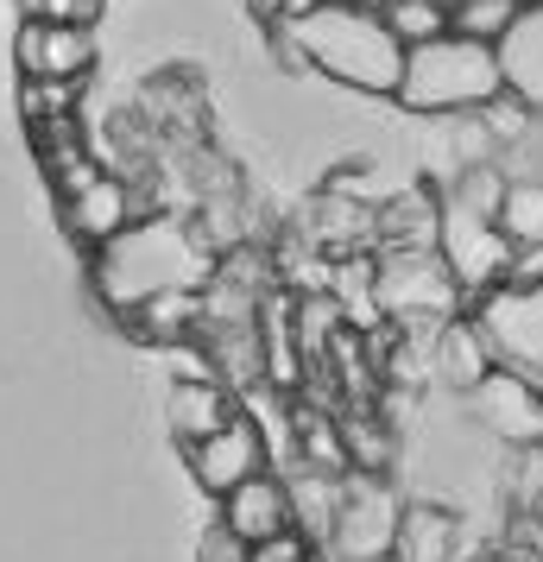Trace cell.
Listing matches in <instances>:
<instances>
[{
	"label": "cell",
	"mask_w": 543,
	"mask_h": 562,
	"mask_svg": "<svg viewBox=\"0 0 543 562\" xmlns=\"http://www.w3.org/2000/svg\"><path fill=\"white\" fill-rule=\"evenodd\" d=\"M291 52L316 77L361 89V95H398L405 82V38L386 26V13H366L354 0H316L310 13L285 20Z\"/></svg>",
	"instance_id": "1"
},
{
	"label": "cell",
	"mask_w": 543,
	"mask_h": 562,
	"mask_svg": "<svg viewBox=\"0 0 543 562\" xmlns=\"http://www.w3.org/2000/svg\"><path fill=\"white\" fill-rule=\"evenodd\" d=\"M208 272H215V259L196 234H183L178 222H146V228H127L114 234L95 259V284H102L108 310H121L127 316L133 304H146L152 291H203Z\"/></svg>",
	"instance_id": "2"
},
{
	"label": "cell",
	"mask_w": 543,
	"mask_h": 562,
	"mask_svg": "<svg viewBox=\"0 0 543 562\" xmlns=\"http://www.w3.org/2000/svg\"><path fill=\"white\" fill-rule=\"evenodd\" d=\"M506 95V70H499V45L467 38V32H442L430 45L405 52V82L392 102L411 114H480Z\"/></svg>",
	"instance_id": "3"
},
{
	"label": "cell",
	"mask_w": 543,
	"mask_h": 562,
	"mask_svg": "<svg viewBox=\"0 0 543 562\" xmlns=\"http://www.w3.org/2000/svg\"><path fill=\"white\" fill-rule=\"evenodd\" d=\"M462 279L449 272L437 247H380V259H373V304H380V323H392V329L430 335L462 316Z\"/></svg>",
	"instance_id": "4"
},
{
	"label": "cell",
	"mask_w": 543,
	"mask_h": 562,
	"mask_svg": "<svg viewBox=\"0 0 543 562\" xmlns=\"http://www.w3.org/2000/svg\"><path fill=\"white\" fill-rule=\"evenodd\" d=\"M398 525H405V506L380 474H361L348 468L336 493V518H329V557L336 562H392L398 550Z\"/></svg>",
	"instance_id": "5"
},
{
	"label": "cell",
	"mask_w": 543,
	"mask_h": 562,
	"mask_svg": "<svg viewBox=\"0 0 543 562\" xmlns=\"http://www.w3.org/2000/svg\"><path fill=\"white\" fill-rule=\"evenodd\" d=\"M437 254L449 259V272L462 279V291H480V297H493L499 284L518 279V247L512 234L499 228L493 215H480V209H462L442 196V228H437Z\"/></svg>",
	"instance_id": "6"
},
{
	"label": "cell",
	"mask_w": 543,
	"mask_h": 562,
	"mask_svg": "<svg viewBox=\"0 0 543 562\" xmlns=\"http://www.w3.org/2000/svg\"><path fill=\"white\" fill-rule=\"evenodd\" d=\"M467 405L480 417V430H493L512 449H538L543 442V385L531 373L506 367V360H493V373L467 392Z\"/></svg>",
	"instance_id": "7"
},
{
	"label": "cell",
	"mask_w": 543,
	"mask_h": 562,
	"mask_svg": "<svg viewBox=\"0 0 543 562\" xmlns=\"http://www.w3.org/2000/svg\"><path fill=\"white\" fill-rule=\"evenodd\" d=\"M183 456H190V474H196V486L222 499V493H234L240 481L265 474V430H259L247 411H234L222 430H208L203 442H190Z\"/></svg>",
	"instance_id": "8"
},
{
	"label": "cell",
	"mask_w": 543,
	"mask_h": 562,
	"mask_svg": "<svg viewBox=\"0 0 543 562\" xmlns=\"http://www.w3.org/2000/svg\"><path fill=\"white\" fill-rule=\"evenodd\" d=\"M13 64H20V77L82 82V70L95 64V32L77 26V20H26L13 38Z\"/></svg>",
	"instance_id": "9"
},
{
	"label": "cell",
	"mask_w": 543,
	"mask_h": 562,
	"mask_svg": "<svg viewBox=\"0 0 543 562\" xmlns=\"http://www.w3.org/2000/svg\"><path fill=\"white\" fill-rule=\"evenodd\" d=\"M222 525L247 543H272V537L297 531V499H291V481H279L272 468L240 481L234 493H222Z\"/></svg>",
	"instance_id": "10"
},
{
	"label": "cell",
	"mask_w": 543,
	"mask_h": 562,
	"mask_svg": "<svg viewBox=\"0 0 543 562\" xmlns=\"http://www.w3.org/2000/svg\"><path fill=\"white\" fill-rule=\"evenodd\" d=\"M64 228L77 234L82 247H108L114 234H127V228H133V196H127V183L95 171L82 190H70V196H64Z\"/></svg>",
	"instance_id": "11"
},
{
	"label": "cell",
	"mask_w": 543,
	"mask_h": 562,
	"mask_svg": "<svg viewBox=\"0 0 543 562\" xmlns=\"http://www.w3.org/2000/svg\"><path fill=\"white\" fill-rule=\"evenodd\" d=\"M499 70H506V95H518L543 121V7H524L499 38Z\"/></svg>",
	"instance_id": "12"
},
{
	"label": "cell",
	"mask_w": 543,
	"mask_h": 562,
	"mask_svg": "<svg viewBox=\"0 0 543 562\" xmlns=\"http://www.w3.org/2000/svg\"><path fill=\"white\" fill-rule=\"evenodd\" d=\"M234 411H240V405L228 398V385L215 380V373H190V380L171 385V405H165V417H171L178 442L190 449V442H203L208 430H222Z\"/></svg>",
	"instance_id": "13"
},
{
	"label": "cell",
	"mask_w": 543,
	"mask_h": 562,
	"mask_svg": "<svg viewBox=\"0 0 543 562\" xmlns=\"http://www.w3.org/2000/svg\"><path fill=\"white\" fill-rule=\"evenodd\" d=\"M442 228V196L430 183H411L405 196H386V209H373V240L380 247H437Z\"/></svg>",
	"instance_id": "14"
},
{
	"label": "cell",
	"mask_w": 543,
	"mask_h": 562,
	"mask_svg": "<svg viewBox=\"0 0 543 562\" xmlns=\"http://www.w3.org/2000/svg\"><path fill=\"white\" fill-rule=\"evenodd\" d=\"M430 367H437V380L462 385V392H474V385L493 373V341L480 323H442L437 335H430Z\"/></svg>",
	"instance_id": "15"
},
{
	"label": "cell",
	"mask_w": 543,
	"mask_h": 562,
	"mask_svg": "<svg viewBox=\"0 0 543 562\" xmlns=\"http://www.w3.org/2000/svg\"><path fill=\"white\" fill-rule=\"evenodd\" d=\"M133 335H146V341H190V335L203 329V291H190V284H178V291H152L146 304L127 310Z\"/></svg>",
	"instance_id": "16"
},
{
	"label": "cell",
	"mask_w": 543,
	"mask_h": 562,
	"mask_svg": "<svg viewBox=\"0 0 543 562\" xmlns=\"http://www.w3.org/2000/svg\"><path fill=\"white\" fill-rule=\"evenodd\" d=\"M499 228L512 234L518 254H543V178H512L499 203Z\"/></svg>",
	"instance_id": "17"
},
{
	"label": "cell",
	"mask_w": 543,
	"mask_h": 562,
	"mask_svg": "<svg viewBox=\"0 0 543 562\" xmlns=\"http://www.w3.org/2000/svg\"><path fill=\"white\" fill-rule=\"evenodd\" d=\"M297 449H304V468H323V474H348V442H341V417L304 405L297 417Z\"/></svg>",
	"instance_id": "18"
},
{
	"label": "cell",
	"mask_w": 543,
	"mask_h": 562,
	"mask_svg": "<svg viewBox=\"0 0 543 562\" xmlns=\"http://www.w3.org/2000/svg\"><path fill=\"white\" fill-rule=\"evenodd\" d=\"M341 442H348V468H361V474H386L392 430L373 417V411H348V417H341Z\"/></svg>",
	"instance_id": "19"
},
{
	"label": "cell",
	"mask_w": 543,
	"mask_h": 562,
	"mask_svg": "<svg viewBox=\"0 0 543 562\" xmlns=\"http://www.w3.org/2000/svg\"><path fill=\"white\" fill-rule=\"evenodd\" d=\"M386 26L405 38V52H411V45H430V38H442V32H455V26H449V7H442V0H392V7H386Z\"/></svg>",
	"instance_id": "20"
},
{
	"label": "cell",
	"mask_w": 543,
	"mask_h": 562,
	"mask_svg": "<svg viewBox=\"0 0 543 562\" xmlns=\"http://www.w3.org/2000/svg\"><path fill=\"white\" fill-rule=\"evenodd\" d=\"M70 102H77V82L70 77H20V114H26L32 127L70 121Z\"/></svg>",
	"instance_id": "21"
},
{
	"label": "cell",
	"mask_w": 543,
	"mask_h": 562,
	"mask_svg": "<svg viewBox=\"0 0 543 562\" xmlns=\"http://www.w3.org/2000/svg\"><path fill=\"white\" fill-rule=\"evenodd\" d=\"M518 13H524V0H467V7H455V13H449V26L467 32V38H487V45H499V38L512 32Z\"/></svg>",
	"instance_id": "22"
},
{
	"label": "cell",
	"mask_w": 543,
	"mask_h": 562,
	"mask_svg": "<svg viewBox=\"0 0 543 562\" xmlns=\"http://www.w3.org/2000/svg\"><path fill=\"white\" fill-rule=\"evenodd\" d=\"M196 562H253V543H247V537H234L228 525L215 518V525L203 531V543H196Z\"/></svg>",
	"instance_id": "23"
},
{
	"label": "cell",
	"mask_w": 543,
	"mask_h": 562,
	"mask_svg": "<svg viewBox=\"0 0 543 562\" xmlns=\"http://www.w3.org/2000/svg\"><path fill=\"white\" fill-rule=\"evenodd\" d=\"M26 20H77V26H95L102 0H20Z\"/></svg>",
	"instance_id": "24"
},
{
	"label": "cell",
	"mask_w": 543,
	"mask_h": 562,
	"mask_svg": "<svg viewBox=\"0 0 543 562\" xmlns=\"http://www.w3.org/2000/svg\"><path fill=\"white\" fill-rule=\"evenodd\" d=\"M253 562H316V550L304 531H285V537H272V543H253Z\"/></svg>",
	"instance_id": "25"
},
{
	"label": "cell",
	"mask_w": 543,
	"mask_h": 562,
	"mask_svg": "<svg viewBox=\"0 0 543 562\" xmlns=\"http://www.w3.org/2000/svg\"><path fill=\"white\" fill-rule=\"evenodd\" d=\"M442 7H449V13H455V7H467V0H442Z\"/></svg>",
	"instance_id": "26"
},
{
	"label": "cell",
	"mask_w": 543,
	"mask_h": 562,
	"mask_svg": "<svg viewBox=\"0 0 543 562\" xmlns=\"http://www.w3.org/2000/svg\"><path fill=\"white\" fill-rule=\"evenodd\" d=\"M524 7H543V0H524Z\"/></svg>",
	"instance_id": "27"
}]
</instances>
